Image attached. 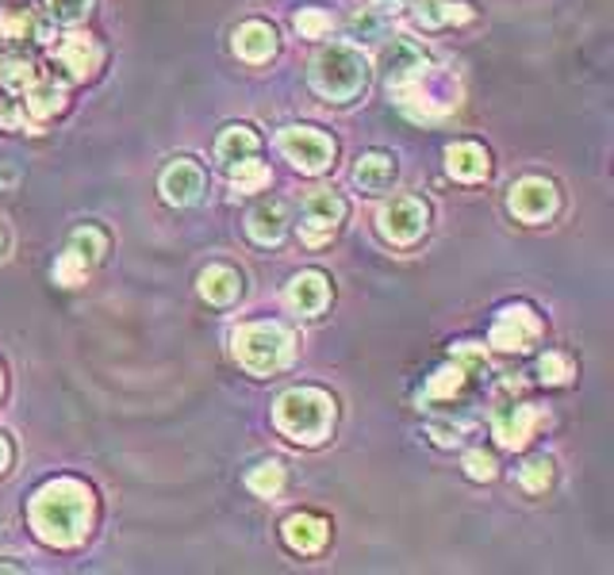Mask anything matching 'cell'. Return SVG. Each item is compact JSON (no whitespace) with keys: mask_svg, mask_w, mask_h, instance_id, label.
Masks as SVG:
<instances>
[{"mask_svg":"<svg viewBox=\"0 0 614 575\" xmlns=\"http://www.w3.org/2000/svg\"><path fill=\"white\" fill-rule=\"evenodd\" d=\"M93 518V491L81 480H51L31 499V522L47 545H73Z\"/></svg>","mask_w":614,"mask_h":575,"instance_id":"obj_1","label":"cell"},{"mask_svg":"<svg viewBox=\"0 0 614 575\" xmlns=\"http://www.w3.org/2000/svg\"><path fill=\"white\" fill-rule=\"evenodd\" d=\"M330 422H335V399L319 388H293L277 399V427L293 441H315L327 438Z\"/></svg>","mask_w":614,"mask_h":575,"instance_id":"obj_2","label":"cell"},{"mask_svg":"<svg viewBox=\"0 0 614 575\" xmlns=\"http://www.w3.org/2000/svg\"><path fill=\"white\" fill-rule=\"evenodd\" d=\"M235 357L257 377H269L293 361V335L277 322H246L235 330Z\"/></svg>","mask_w":614,"mask_h":575,"instance_id":"obj_3","label":"cell"},{"mask_svg":"<svg viewBox=\"0 0 614 575\" xmlns=\"http://www.w3.org/2000/svg\"><path fill=\"white\" fill-rule=\"evenodd\" d=\"M365 81H369V62H365L361 50L338 43V47H327L315 58V85H319L323 96L350 100L361 93Z\"/></svg>","mask_w":614,"mask_h":575,"instance_id":"obj_4","label":"cell"},{"mask_svg":"<svg viewBox=\"0 0 614 575\" xmlns=\"http://www.w3.org/2000/svg\"><path fill=\"white\" fill-rule=\"evenodd\" d=\"M346 219V204L335 196L330 188H319L304 199V215H300V238L307 246H327L338 235Z\"/></svg>","mask_w":614,"mask_h":575,"instance_id":"obj_5","label":"cell"},{"mask_svg":"<svg viewBox=\"0 0 614 575\" xmlns=\"http://www.w3.org/2000/svg\"><path fill=\"white\" fill-rule=\"evenodd\" d=\"M277 146L296 170H307V173H319L330 165L335 157V143H330L323 131H311V127H288L277 135Z\"/></svg>","mask_w":614,"mask_h":575,"instance_id":"obj_6","label":"cell"},{"mask_svg":"<svg viewBox=\"0 0 614 575\" xmlns=\"http://www.w3.org/2000/svg\"><path fill=\"white\" fill-rule=\"evenodd\" d=\"M380 230H385L388 242H396V246H408L427 230V207H422V199L415 196H392L385 207H380Z\"/></svg>","mask_w":614,"mask_h":575,"instance_id":"obj_7","label":"cell"},{"mask_svg":"<svg viewBox=\"0 0 614 575\" xmlns=\"http://www.w3.org/2000/svg\"><path fill=\"white\" fill-rule=\"evenodd\" d=\"M538 335H542V322L530 307H508L492 327V346L503 353H519V349L534 346Z\"/></svg>","mask_w":614,"mask_h":575,"instance_id":"obj_8","label":"cell"},{"mask_svg":"<svg viewBox=\"0 0 614 575\" xmlns=\"http://www.w3.org/2000/svg\"><path fill=\"white\" fill-rule=\"evenodd\" d=\"M508 204H511V212L519 215V219L542 223V219H550V215L557 212L561 199H557V188H553L550 181L526 177V181H519V185L511 188Z\"/></svg>","mask_w":614,"mask_h":575,"instance_id":"obj_9","label":"cell"},{"mask_svg":"<svg viewBox=\"0 0 614 575\" xmlns=\"http://www.w3.org/2000/svg\"><path fill=\"white\" fill-rule=\"evenodd\" d=\"M162 192L170 204H196L204 192V173L196 162H173L170 170L162 173Z\"/></svg>","mask_w":614,"mask_h":575,"instance_id":"obj_10","label":"cell"},{"mask_svg":"<svg viewBox=\"0 0 614 575\" xmlns=\"http://www.w3.org/2000/svg\"><path fill=\"white\" fill-rule=\"evenodd\" d=\"M235 54L243 62H269L277 54V31L262 20H250L235 31Z\"/></svg>","mask_w":614,"mask_h":575,"instance_id":"obj_11","label":"cell"},{"mask_svg":"<svg viewBox=\"0 0 614 575\" xmlns=\"http://www.w3.org/2000/svg\"><path fill=\"white\" fill-rule=\"evenodd\" d=\"M534 427H538V411L534 407H508V411L495 414V438L503 441L508 449H519L534 438Z\"/></svg>","mask_w":614,"mask_h":575,"instance_id":"obj_12","label":"cell"},{"mask_svg":"<svg viewBox=\"0 0 614 575\" xmlns=\"http://www.w3.org/2000/svg\"><path fill=\"white\" fill-rule=\"evenodd\" d=\"M446 170H450V177L464 181V185H472V181H484L488 177V154L484 146L477 143H453L446 150Z\"/></svg>","mask_w":614,"mask_h":575,"instance_id":"obj_13","label":"cell"},{"mask_svg":"<svg viewBox=\"0 0 614 575\" xmlns=\"http://www.w3.org/2000/svg\"><path fill=\"white\" fill-rule=\"evenodd\" d=\"M330 299V285L323 273H300V277L288 285V304L300 315H319Z\"/></svg>","mask_w":614,"mask_h":575,"instance_id":"obj_14","label":"cell"},{"mask_svg":"<svg viewBox=\"0 0 614 575\" xmlns=\"http://www.w3.org/2000/svg\"><path fill=\"white\" fill-rule=\"evenodd\" d=\"M58 62L81 81L101 65V47L93 43V35H70V39H62V47H58Z\"/></svg>","mask_w":614,"mask_h":575,"instance_id":"obj_15","label":"cell"},{"mask_svg":"<svg viewBox=\"0 0 614 575\" xmlns=\"http://www.w3.org/2000/svg\"><path fill=\"white\" fill-rule=\"evenodd\" d=\"M285 541L304 556L319 553L327 545V522L315 518V514H296V518L285 522Z\"/></svg>","mask_w":614,"mask_h":575,"instance_id":"obj_16","label":"cell"},{"mask_svg":"<svg viewBox=\"0 0 614 575\" xmlns=\"http://www.w3.org/2000/svg\"><path fill=\"white\" fill-rule=\"evenodd\" d=\"M238 291H243V277H238L231 265H212V269L201 273V296L207 304L223 307V304H231V299H238Z\"/></svg>","mask_w":614,"mask_h":575,"instance_id":"obj_17","label":"cell"},{"mask_svg":"<svg viewBox=\"0 0 614 575\" xmlns=\"http://www.w3.org/2000/svg\"><path fill=\"white\" fill-rule=\"evenodd\" d=\"M415 20L419 28H442V23H469L472 8L458 4V0H419L415 4Z\"/></svg>","mask_w":614,"mask_h":575,"instance_id":"obj_18","label":"cell"},{"mask_svg":"<svg viewBox=\"0 0 614 575\" xmlns=\"http://www.w3.org/2000/svg\"><path fill=\"white\" fill-rule=\"evenodd\" d=\"M285 207L280 204H257L250 212V219H246V227H250V235L262 242V246H273V242L285 238Z\"/></svg>","mask_w":614,"mask_h":575,"instance_id":"obj_19","label":"cell"},{"mask_svg":"<svg viewBox=\"0 0 614 575\" xmlns=\"http://www.w3.org/2000/svg\"><path fill=\"white\" fill-rule=\"evenodd\" d=\"M215 154H219V162L227 165V170H235V165L250 162V157L257 154V135L250 127H231L223 131L219 146H215Z\"/></svg>","mask_w":614,"mask_h":575,"instance_id":"obj_20","label":"cell"},{"mask_svg":"<svg viewBox=\"0 0 614 575\" xmlns=\"http://www.w3.org/2000/svg\"><path fill=\"white\" fill-rule=\"evenodd\" d=\"M28 107H31L35 120H47V115H54V112H62L65 107V89L58 85V81L39 78L35 85L28 89Z\"/></svg>","mask_w":614,"mask_h":575,"instance_id":"obj_21","label":"cell"},{"mask_svg":"<svg viewBox=\"0 0 614 575\" xmlns=\"http://www.w3.org/2000/svg\"><path fill=\"white\" fill-rule=\"evenodd\" d=\"M354 181H358L365 192L385 188L388 181H392V157L388 154H365L358 162V170H354Z\"/></svg>","mask_w":614,"mask_h":575,"instance_id":"obj_22","label":"cell"},{"mask_svg":"<svg viewBox=\"0 0 614 575\" xmlns=\"http://www.w3.org/2000/svg\"><path fill=\"white\" fill-rule=\"evenodd\" d=\"M70 249L81 257V261L93 269L96 261L104 257V249H108V238H104V230H96V227H81V230H73V238H70Z\"/></svg>","mask_w":614,"mask_h":575,"instance_id":"obj_23","label":"cell"},{"mask_svg":"<svg viewBox=\"0 0 614 575\" xmlns=\"http://www.w3.org/2000/svg\"><path fill=\"white\" fill-rule=\"evenodd\" d=\"M553 476H557V464H553V456H534V461L522 464L519 483L526 491H534V495H542V491L553 483Z\"/></svg>","mask_w":614,"mask_h":575,"instance_id":"obj_24","label":"cell"},{"mask_svg":"<svg viewBox=\"0 0 614 575\" xmlns=\"http://www.w3.org/2000/svg\"><path fill=\"white\" fill-rule=\"evenodd\" d=\"M246 487H250L254 495H277V491L285 487V469H280L277 461L257 464L250 476H246Z\"/></svg>","mask_w":614,"mask_h":575,"instance_id":"obj_25","label":"cell"},{"mask_svg":"<svg viewBox=\"0 0 614 575\" xmlns=\"http://www.w3.org/2000/svg\"><path fill=\"white\" fill-rule=\"evenodd\" d=\"M0 81H4V89H12V93H28V89L39 81V73L31 62H20V58H16V62L0 65Z\"/></svg>","mask_w":614,"mask_h":575,"instance_id":"obj_26","label":"cell"},{"mask_svg":"<svg viewBox=\"0 0 614 575\" xmlns=\"http://www.w3.org/2000/svg\"><path fill=\"white\" fill-rule=\"evenodd\" d=\"M461 383H464L461 364H450V369H438L434 377L427 380V396L430 399H450V396H458L461 391Z\"/></svg>","mask_w":614,"mask_h":575,"instance_id":"obj_27","label":"cell"},{"mask_svg":"<svg viewBox=\"0 0 614 575\" xmlns=\"http://www.w3.org/2000/svg\"><path fill=\"white\" fill-rule=\"evenodd\" d=\"M85 277H89V265L81 261L73 249H65V254L58 257V265H54V280L58 285H65V288H78V285H85Z\"/></svg>","mask_w":614,"mask_h":575,"instance_id":"obj_28","label":"cell"},{"mask_svg":"<svg viewBox=\"0 0 614 575\" xmlns=\"http://www.w3.org/2000/svg\"><path fill=\"white\" fill-rule=\"evenodd\" d=\"M231 181H235L238 192H254V188H262L265 181H269V170H265L257 157H250V162H243V165L231 170Z\"/></svg>","mask_w":614,"mask_h":575,"instance_id":"obj_29","label":"cell"},{"mask_svg":"<svg viewBox=\"0 0 614 575\" xmlns=\"http://www.w3.org/2000/svg\"><path fill=\"white\" fill-rule=\"evenodd\" d=\"M538 377L545 383H569L572 377V361L564 353H545L542 364H538Z\"/></svg>","mask_w":614,"mask_h":575,"instance_id":"obj_30","label":"cell"},{"mask_svg":"<svg viewBox=\"0 0 614 575\" xmlns=\"http://www.w3.org/2000/svg\"><path fill=\"white\" fill-rule=\"evenodd\" d=\"M296 31H300V35H307V39L327 35V31H330V16L319 12V8H304V12L296 16Z\"/></svg>","mask_w":614,"mask_h":575,"instance_id":"obj_31","label":"cell"},{"mask_svg":"<svg viewBox=\"0 0 614 575\" xmlns=\"http://www.w3.org/2000/svg\"><path fill=\"white\" fill-rule=\"evenodd\" d=\"M51 4V16L62 23H81L93 8V0H47Z\"/></svg>","mask_w":614,"mask_h":575,"instance_id":"obj_32","label":"cell"},{"mask_svg":"<svg viewBox=\"0 0 614 575\" xmlns=\"http://www.w3.org/2000/svg\"><path fill=\"white\" fill-rule=\"evenodd\" d=\"M453 357H458V364H461V372H464V377H477V372H484V364H488L484 349H480V346H472V341H464V346L453 349Z\"/></svg>","mask_w":614,"mask_h":575,"instance_id":"obj_33","label":"cell"},{"mask_svg":"<svg viewBox=\"0 0 614 575\" xmlns=\"http://www.w3.org/2000/svg\"><path fill=\"white\" fill-rule=\"evenodd\" d=\"M464 469H469L472 480H492L495 476V461L492 453H484V449H477V453H469V461H464Z\"/></svg>","mask_w":614,"mask_h":575,"instance_id":"obj_34","label":"cell"},{"mask_svg":"<svg viewBox=\"0 0 614 575\" xmlns=\"http://www.w3.org/2000/svg\"><path fill=\"white\" fill-rule=\"evenodd\" d=\"M430 433H434L438 445H453V441L461 438V427H438V422H434V427H430Z\"/></svg>","mask_w":614,"mask_h":575,"instance_id":"obj_35","label":"cell"},{"mask_svg":"<svg viewBox=\"0 0 614 575\" xmlns=\"http://www.w3.org/2000/svg\"><path fill=\"white\" fill-rule=\"evenodd\" d=\"M8 461H12V445H8V438L0 433V472L8 469Z\"/></svg>","mask_w":614,"mask_h":575,"instance_id":"obj_36","label":"cell"},{"mask_svg":"<svg viewBox=\"0 0 614 575\" xmlns=\"http://www.w3.org/2000/svg\"><path fill=\"white\" fill-rule=\"evenodd\" d=\"M0 123H4V127H12V123H16V112H12V104H0Z\"/></svg>","mask_w":614,"mask_h":575,"instance_id":"obj_37","label":"cell"},{"mask_svg":"<svg viewBox=\"0 0 614 575\" xmlns=\"http://www.w3.org/2000/svg\"><path fill=\"white\" fill-rule=\"evenodd\" d=\"M377 4H396V0H377Z\"/></svg>","mask_w":614,"mask_h":575,"instance_id":"obj_38","label":"cell"},{"mask_svg":"<svg viewBox=\"0 0 614 575\" xmlns=\"http://www.w3.org/2000/svg\"><path fill=\"white\" fill-rule=\"evenodd\" d=\"M0 249H4V230H0Z\"/></svg>","mask_w":614,"mask_h":575,"instance_id":"obj_39","label":"cell"}]
</instances>
